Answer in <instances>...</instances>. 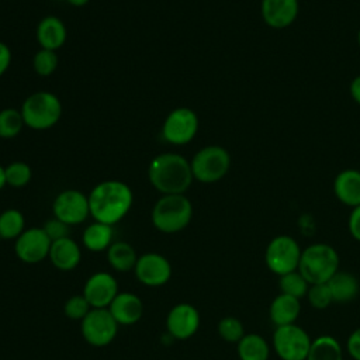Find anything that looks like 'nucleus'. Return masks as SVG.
<instances>
[{
  "instance_id": "f257e3e1",
  "label": "nucleus",
  "mask_w": 360,
  "mask_h": 360,
  "mask_svg": "<svg viewBox=\"0 0 360 360\" xmlns=\"http://www.w3.org/2000/svg\"><path fill=\"white\" fill-rule=\"evenodd\" d=\"M89 197L90 215L94 221L115 225L131 210L134 194L128 184L120 180H105L93 187Z\"/></svg>"
},
{
  "instance_id": "f03ea898",
  "label": "nucleus",
  "mask_w": 360,
  "mask_h": 360,
  "mask_svg": "<svg viewBox=\"0 0 360 360\" xmlns=\"http://www.w3.org/2000/svg\"><path fill=\"white\" fill-rule=\"evenodd\" d=\"M150 184L163 195L184 194L193 181L190 162L179 153H162L152 159L148 169Z\"/></svg>"
},
{
  "instance_id": "7ed1b4c3",
  "label": "nucleus",
  "mask_w": 360,
  "mask_h": 360,
  "mask_svg": "<svg viewBox=\"0 0 360 360\" xmlns=\"http://www.w3.org/2000/svg\"><path fill=\"white\" fill-rule=\"evenodd\" d=\"M152 224L163 233L183 231L193 218L191 201L184 194H165L152 208Z\"/></svg>"
},
{
  "instance_id": "20e7f679",
  "label": "nucleus",
  "mask_w": 360,
  "mask_h": 360,
  "mask_svg": "<svg viewBox=\"0 0 360 360\" xmlns=\"http://www.w3.org/2000/svg\"><path fill=\"white\" fill-rule=\"evenodd\" d=\"M298 271L309 284L328 283L339 271V255L328 243H312L302 250Z\"/></svg>"
},
{
  "instance_id": "39448f33",
  "label": "nucleus",
  "mask_w": 360,
  "mask_h": 360,
  "mask_svg": "<svg viewBox=\"0 0 360 360\" xmlns=\"http://www.w3.org/2000/svg\"><path fill=\"white\" fill-rule=\"evenodd\" d=\"M20 111L28 128L42 131L53 127L60 120L62 103L51 91H37L24 100Z\"/></svg>"
},
{
  "instance_id": "423d86ee",
  "label": "nucleus",
  "mask_w": 360,
  "mask_h": 360,
  "mask_svg": "<svg viewBox=\"0 0 360 360\" xmlns=\"http://www.w3.org/2000/svg\"><path fill=\"white\" fill-rule=\"evenodd\" d=\"M193 177L201 183H215L225 177L231 167L228 150L218 145H210L200 149L191 159Z\"/></svg>"
},
{
  "instance_id": "0eeeda50",
  "label": "nucleus",
  "mask_w": 360,
  "mask_h": 360,
  "mask_svg": "<svg viewBox=\"0 0 360 360\" xmlns=\"http://www.w3.org/2000/svg\"><path fill=\"white\" fill-rule=\"evenodd\" d=\"M301 253L302 250L294 238L278 235L269 242L264 252V262L270 271L283 276L298 270Z\"/></svg>"
},
{
  "instance_id": "6e6552de",
  "label": "nucleus",
  "mask_w": 360,
  "mask_h": 360,
  "mask_svg": "<svg viewBox=\"0 0 360 360\" xmlns=\"http://www.w3.org/2000/svg\"><path fill=\"white\" fill-rule=\"evenodd\" d=\"M118 328L108 308H91L80 322L82 338L94 347L108 346L117 338Z\"/></svg>"
},
{
  "instance_id": "1a4fd4ad",
  "label": "nucleus",
  "mask_w": 360,
  "mask_h": 360,
  "mask_svg": "<svg viewBox=\"0 0 360 360\" xmlns=\"http://www.w3.org/2000/svg\"><path fill=\"white\" fill-rule=\"evenodd\" d=\"M309 335L298 325L276 326L273 349L281 360H307L311 347Z\"/></svg>"
},
{
  "instance_id": "9d476101",
  "label": "nucleus",
  "mask_w": 360,
  "mask_h": 360,
  "mask_svg": "<svg viewBox=\"0 0 360 360\" xmlns=\"http://www.w3.org/2000/svg\"><path fill=\"white\" fill-rule=\"evenodd\" d=\"M198 131V117L188 107H179L169 112L162 125V136L172 145H186Z\"/></svg>"
},
{
  "instance_id": "9b49d317",
  "label": "nucleus",
  "mask_w": 360,
  "mask_h": 360,
  "mask_svg": "<svg viewBox=\"0 0 360 360\" xmlns=\"http://www.w3.org/2000/svg\"><path fill=\"white\" fill-rule=\"evenodd\" d=\"M172 264L169 259L156 252H148L138 256L134 267L135 278L146 287H162L172 278Z\"/></svg>"
},
{
  "instance_id": "f8f14e48",
  "label": "nucleus",
  "mask_w": 360,
  "mask_h": 360,
  "mask_svg": "<svg viewBox=\"0 0 360 360\" xmlns=\"http://www.w3.org/2000/svg\"><path fill=\"white\" fill-rule=\"evenodd\" d=\"M52 212L55 218L69 226L79 225L90 215L89 197L79 190H63L55 197L52 202Z\"/></svg>"
},
{
  "instance_id": "ddd939ff",
  "label": "nucleus",
  "mask_w": 360,
  "mask_h": 360,
  "mask_svg": "<svg viewBox=\"0 0 360 360\" xmlns=\"http://www.w3.org/2000/svg\"><path fill=\"white\" fill-rule=\"evenodd\" d=\"M51 239L42 228L32 226L25 229L14 242L15 256L27 264H37L48 259Z\"/></svg>"
},
{
  "instance_id": "4468645a",
  "label": "nucleus",
  "mask_w": 360,
  "mask_h": 360,
  "mask_svg": "<svg viewBox=\"0 0 360 360\" xmlns=\"http://www.w3.org/2000/svg\"><path fill=\"white\" fill-rule=\"evenodd\" d=\"M201 323L198 309L188 302H179L170 308L166 315V332L174 340H187L193 338Z\"/></svg>"
},
{
  "instance_id": "2eb2a0df",
  "label": "nucleus",
  "mask_w": 360,
  "mask_h": 360,
  "mask_svg": "<svg viewBox=\"0 0 360 360\" xmlns=\"http://www.w3.org/2000/svg\"><path fill=\"white\" fill-rule=\"evenodd\" d=\"M118 292V281L108 271L93 273L84 281L82 291L91 308H108Z\"/></svg>"
},
{
  "instance_id": "dca6fc26",
  "label": "nucleus",
  "mask_w": 360,
  "mask_h": 360,
  "mask_svg": "<svg viewBox=\"0 0 360 360\" xmlns=\"http://www.w3.org/2000/svg\"><path fill=\"white\" fill-rule=\"evenodd\" d=\"M260 11L270 28L283 30L295 21L300 4L298 0H262Z\"/></svg>"
},
{
  "instance_id": "f3484780",
  "label": "nucleus",
  "mask_w": 360,
  "mask_h": 360,
  "mask_svg": "<svg viewBox=\"0 0 360 360\" xmlns=\"http://www.w3.org/2000/svg\"><path fill=\"white\" fill-rule=\"evenodd\" d=\"M108 311L120 326H129L141 321L143 315V302L135 292L120 291L110 304Z\"/></svg>"
},
{
  "instance_id": "a211bd4d",
  "label": "nucleus",
  "mask_w": 360,
  "mask_h": 360,
  "mask_svg": "<svg viewBox=\"0 0 360 360\" xmlns=\"http://www.w3.org/2000/svg\"><path fill=\"white\" fill-rule=\"evenodd\" d=\"M48 259L55 269L60 271H72L82 262V248L75 239L66 236L51 243Z\"/></svg>"
},
{
  "instance_id": "6ab92c4d",
  "label": "nucleus",
  "mask_w": 360,
  "mask_h": 360,
  "mask_svg": "<svg viewBox=\"0 0 360 360\" xmlns=\"http://www.w3.org/2000/svg\"><path fill=\"white\" fill-rule=\"evenodd\" d=\"M333 193L345 205L352 208L360 205V170H342L333 180Z\"/></svg>"
},
{
  "instance_id": "aec40b11",
  "label": "nucleus",
  "mask_w": 360,
  "mask_h": 360,
  "mask_svg": "<svg viewBox=\"0 0 360 360\" xmlns=\"http://www.w3.org/2000/svg\"><path fill=\"white\" fill-rule=\"evenodd\" d=\"M66 37V27L56 15H46L38 22L37 41L41 48L56 51L65 44Z\"/></svg>"
},
{
  "instance_id": "412c9836",
  "label": "nucleus",
  "mask_w": 360,
  "mask_h": 360,
  "mask_svg": "<svg viewBox=\"0 0 360 360\" xmlns=\"http://www.w3.org/2000/svg\"><path fill=\"white\" fill-rule=\"evenodd\" d=\"M301 312V302L298 298L280 292L270 304V319L276 326L295 323Z\"/></svg>"
},
{
  "instance_id": "4be33fe9",
  "label": "nucleus",
  "mask_w": 360,
  "mask_h": 360,
  "mask_svg": "<svg viewBox=\"0 0 360 360\" xmlns=\"http://www.w3.org/2000/svg\"><path fill=\"white\" fill-rule=\"evenodd\" d=\"M114 229L111 225L94 221L87 225L82 235V243L84 249L93 253L107 252V249L114 242Z\"/></svg>"
},
{
  "instance_id": "5701e85b",
  "label": "nucleus",
  "mask_w": 360,
  "mask_h": 360,
  "mask_svg": "<svg viewBox=\"0 0 360 360\" xmlns=\"http://www.w3.org/2000/svg\"><path fill=\"white\" fill-rule=\"evenodd\" d=\"M107 262L110 267L117 273L134 271L138 260V255L132 245L125 240H115L107 249Z\"/></svg>"
},
{
  "instance_id": "b1692460",
  "label": "nucleus",
  "mask_w": 360,
  "mask_h": 360,
  "mask_svg": "<svg viewBox=\"0 0 360 360\" xmlns=\"http://www.w3.org/2000/svg\"><path fill=\"white\" fill-rule=\"evenodd\" d=\"M333 302H349L354 300L360 291L359 280L354 274L347 271H336L328 281Z\"/></svg>"
},
{
  "instance_id": "393cba45",
  "label": "nucleus",
  "mask_w": 360,
  "mask_h": 360,
  "mask_svg": "<svg viewBox=\"0 0 360 360\" xmlns=\"http://www.w3.org/2000/svg\"><path fill=\"white\" fill-rule=\"evenodd\" d=\"M236 345L239 360H269L270 346L257 333H246Z\"/></svg>"
},
{
  "instance_id": "a878e982",
  "label": "nucleus",
  "mask_w": 360,
  "mask_h": 360,
  "mask_svg": "<svg viewBox=\"0 0 360 360\" xmlns=\"http://www.w3.org/2000/svg\"><path fill=\"white\" fill-rule=\"evenodd\" d=\"M307 360H343L340 343L330 335H321L312 340Z\"/></svg>"
},
{
  "instance_id": "bb28decb",
  "label": "nucleus",
  "mask_w": 360,
  "mask_h": 360,
  "mask_svg": "<svg viewBox=\"0 0 360 360\" xmlns=\"http://www.w3.org/2000/svg\"><path fill=\"white\" fill-rule=\"evenodd\" d=\"M25 231V218L21 211L7 208L0 214V239L15 240Z\"/></svg>"
},
{
  "instance_id": "cd10ccee",
  "label": "nucleus",
  "mask_w": 360,
  "mask_h": 360,
  "mask_svg": "<svg viewBox=\"0 0 360 360\" xmlns=\"http://www.w3.org/2000/svg\"><path fill=\"white\" fill-rule=\"evenodd\" d=\"M278 285L283 294L301 300L302 297H307V292L311 284L305 280V277L298 270H294L280 276Z\"/></svg>"
},
{
  "instance_id": "c85d7f7f",
  "label": "nucleus",
  "mask_w": 360,
  "mask_h": 360,
  "mask_svg": "<svg viewBox=\"0 0 360 360\" xmlns=\"http://www.w3.org/2000/svg\"><path fill=\"white\" fill-rule=\"evenodd\" d=\"M24 125L20 110L4 108L0 111V138L10 139L17 136Z\"/></svg>"
},
{
  "instance_id": "c756f323",
  "label": "nucleus",
  "mask_w": 360,
  "mask_h": 360,
  "mask_svg": "<svg viewBox=\"0 0 360 360\" xmlns=\"http://www.w3.org/2000/svg\"><path fill=\"white\" fill-rule=\"evenodd\" d=\"M4 172H6V183L14 188H21L27 186L32 176L31 167L25 162H20V160L8 163L4 167Z\"/></svg>"
},
{
  "instance_id": "7c9ffc66",
  "label": "nucleus",
  "mask_w": 360,
  "mask_h": 360,
  "mask_svg": "<svg viewBox=\"0 0 360 360\" xmlns=\"http://www.w3.org/2000/svg\"><path fill=\"white\" fill-rule=\"evenodd\" d=\"M217 330H218L219 338L228 343H238L246 335L240 319H238L236 316H231V315L224 316L218 322Z\"/></svg>"
},
{
  "instance_id": "2f4dec72",
  "label": "nucleus",
  "mask_w": 360,
  "mask_h": 360,
  "mask_svg": "<svg viewBox=\"0 0 360 360\" xmlns=\"http://www.w3.org/2000/svg\"><path fill=\"white\" fill-rule=\"evenodd\" d=\"M34 70L38 76H51L58 68V55L55 51L41 48L32 59Z\"/></svg>"
},
{
  "instance_id": "473e14b6",
  "label": "nucleus",
  "mask_w": 360,
  "mask_h": 360,
  "mask_svg": "<svg viewBox=\"0 0 360 360\" xmlns=\"http://www.w3.org/2000/svg\"><path fill=\"white\" fill-rule=\"evenodd\" d=\"M90 311H91V307L83 294L72 295L63 304V314L66 315L68 319H72V321L82 322V319Z\"/></svg>"
},
{
  "instance_id": "72a5a7b5",
  "label": "nucleus",
  "mask_w": 360,
  "mask_h": 360,
  "mask_svg": "<svg viewBox=\"0 0 360 360\" xmlns=\"http://www.w3.org/2000/svg\"><path fill=\"white\" fill-rule=\"evenodd\" d=\"M307 298H308L311 307H314L316 309H325L333 302L328 283L311 284L308 288V292H307Z\"/></svg>"
},
{
  "instance_id": "f704fd0d",
  "label": "nucleus",
  "mask_w": 360,
  "mask_h": 360,
  "mask_svg": "<svg viewBox=\"0 0 360 360\" xmlns=\"http://www.w3.org/2000/svg\"><path fill=\"white\" fill-rule=\"evenodd\" d=\"M42 229L45 231V233L48 235V238L51 239V242L58 240V239H62V238H66V236H69V232H70V226H69L68 224L62 222L60 219L55 218V217H53V218H49V219L44 224Z\"/></svg>"
},
{
  "instance_id": "c9c22d12",
  "label": "nucleus",
  "mask_w": 360,
  "mask_h": 360,
  "mask_svg": "<svg viewBox=\"0 0 360 360\" xmlns=\"http://www.w3.org/2000/svg\"><path fill=\"white\" fill-rule=\"evenodd\" d=\"M349 232L350 235L360 242V205L354 207L349 215Z\"/></svg>"
},
{
  "instance_id": "e433bc0d",
  "label": "nucleus",
  "mask_w": 360,
  "mask_h": 360,
  "mask_svg": "<svg viewBox=\"0 0 360 360\" xmlns=\"http://www.w3.org/2000/svg\"><path fill=\"white\" fill-rule=\"evenodd\" d=\"M347 352L354 360H360V328L350 333L347 339Z\"/></svg>"
},
{
  "instance_id": "4c0bfd02",
  "label": "nucleus",
  "mask_w": 360,
  "mask_h": 360,
  "mask_svg": "<svg viewBox=\"0 0 360 360\" xmlns=\"http://www.w3.org/2000/svg\"><path fill=\"white\" fill-rule=\"evenodd\" d=\"M11 62V51L10 48L0 41V77L6 73Z\"/></svg>"
},
{
  "instance_id": "58836bf2",
  "label": "nucleus",
  "mask_w": 360,
  "mask_h": 360,
  "mask_svg": "<svg viewBox=\"0 0 360 360\" xmlns=\"http://www.w3.org/2000/svg\"><path fill=\"white\" fill-rule=\"evenodd\" d=\"M350 94L353 97V100L360 104V75L356 76L352 83H350Z\"/></svg>"
},
{
  "instance_id": "ea45409f",
  "label": "nucleus",
  "mask_w": 360,
  "mask_h": 360,
  "mask_svg": "<svg viewBox=\"0 0 360 360\" xmlns=\"http://www.w3.org/2000/svg\"><path fill=\"white\" fill-rule=\"evenodd\" d=\"M70 6H75V7H83L86 6L90 0H66Z\"/></svg>"
},
{
  "instance_id": "a19ab883",
  "label": "nucleus",
  "mask_w": 360,
  "mask_h": 360,
  "mask_svg": "<svg viewBox=\"0 0 360 360\" xmlns=\"http://www.w3.org/2000/svg\"><path fill=\"white\" fill-rule=\"evenodd\" d=\"M6 172H4V167L0 165V190L6 186Z\"/></svg>"
},
{
  "instance_id": "79ce46f5",
  "label": "nucleus",
  "mask_w": 360,
  "mask_h": 360,
  "mask_svg": "<svg viewBox=\"0 0 360 360\" xmlns=\"http://www.w3.org/2000/svg\"><path fill=\"white\" fill-rule=\"evenodd\" d=\"M357 44H359V46H360V30H359V32H357Z\"/></svg>"
}]
</instances>
